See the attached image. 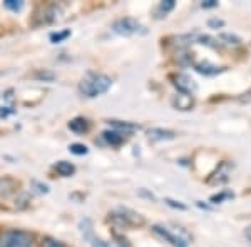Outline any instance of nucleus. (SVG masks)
I'll list each match as a JSON object with an SVG mask.
<instances>
[{"label":"nucleus","instance_id":"obj_1","mask_svg":"<svg viewBox=\"0 0 251 247\" xmlns=\"http://www.w3.org/2000/svg\"><path fill=\"white\" fill-rule=\"evenodd\" d=\"M112 80L111 77L104 75V74H89L82 79L79 86V90L82 95L89 97V99H94V97H99L111 89Z\"/></svg>","mask_w":251,"mask_h":247},{"label":"nucleus","instance_id":"obj_2","mask_svg":"<svg viewBox=\"0 0 251 247\" xmlns=\"http://www.w3.org/2000/svg\"><path fill=\"white\" fill-rule=\"evenodd\" d=\"M32 241L34 237L27 230L10 229L0 236V247H30Z\"/></svg>","mask_w":251,"mask_h":247},{"label":"nucleus","instance_id":"obj_3","mask_svg":"<svg viewBox=\"0 0 251 247\" xmlns=\"http://www.w3.org/2000/svg\"><path fill=\"white\" fill-rule=\"evenodd\" d=\"M152 234L159 239H163V241L168 242V244H171L173 247H188V239H184V237H181L179 234L173 232V230L168 229L166 225L154 224L152 225Z\"/></svg>","mask_w":251,"mask_h":247},{"label":"nucleus","instance_id":"obj_4","mask_svg":"<svg viewBox=\"0 0 251 247\" xmlns=\"http://www.w3.org/2000/svg\"><path fill=\"white\" fill-rule=\"evenodd\" d=\"M112 30L119 35H134L137 32L143 30V25H141L136 19L124 17V19L116 20V22L112 23Z\"/></svg>","mask_w":251,"mask_h":247},{"label":"nucleus","instance_id":"obj_5","mask_svg":"<svg viewBox=\"0 0 251 247\" xmlns=\"http://www.w3.org/2000/svg\"><path fill=\"white\" fill-rule=\"evenodd\" d=\"M171 80H173V86L176 87L181 94L193 95L198 89V86L194 84V80L186 74H174V75H171Z\"/></svg>","mask_w":251,"mask_h":247},{"label":"nucleus","instance_id":"obj_6","mask_svg":"<svg viewBox=\"0 0 251 247\" xmlns=\"http://www.w3.org/2000/svg\"><path fill=\"white\" fill-rule=\"evenodd\" d=\"M148 135L151 140H173L176 137V132L168 131V129H151L148 131Z\"/></svg>","mask_w":251,"mask_h":247},{"label":"nucleus","instance_id":"obj_7","mask_svg":"<svg viewBox=\"0 0 251 247\" xmlns=\"http://www.w3.org/2000/svg\"><path fill=\"white\" fill-rule=\"evenodd\" d=\"M173 105L176 109H179V111H189L194 105V99H193V95L179 94L173 99Z\"/></svg>","mask_w":251,"mask_h":247},{"label":"nucleus","instance_id":"obj_8","mask_svg":"<svg viewBox=\"0 0 251 247\" xmlns=\"http://www.w3.org/2000/svg\"><path fill=\"white\" fill-rule=\"evenodd\" d=\"M194 68H196L200 74H204V75H214V74H220L223 70V67L213 66V64H209V62H198V64H194Z\"/></svg>","mask_w":251,"mask_h":247},{"label":"nucleus","instance_id":"obj_9","mask_svg":"<svg viewBox=\"0 0 251 247\" xmlns=\"http://www.w3.org/2000/svg\"><path fill=\"white\" fill-rule=\"evenodd\" d=\"M102 139L106 140L109 145H121L124 142V134L117 131H106L102 132Z\"/></svg>","mask_w":251,"mask_h":247},{"label":"nucleus","instance_id":"obj_10","mask_svg":"<svg viewBox=\"0 0 251 247\" xmlns=\"http://www.w3.org/2000/svg\"><path fill=\"white\" fill-rule=\"evenodd\" d=\"M109 124L114 127V131L117 132H121V134H131V132H134L136 129H137V125L134 124H131V122H121V120H109Z\"/></svg>","mask_w":251,"mask_h":247},{"label":"nucleus","instance_id":"obj_11","mask_svg":"<svg viewBox=\"0 0 251 247\" xmlns=\"http://www.w3.org/2000/svg\"><path fill=\"white\" fill-rule=\"evenodd\" d=\"M69 129L75 134H84V132L89 131V122L86 119H82V117H77V119H74V120L69 122Z\"/></svg>","mask_w":251,"mask_h":247},{"label":"nucleus","instance_id":"obj_12","mask_svg":"<svg viewBox=\"0 0 251 247\" xmlns=\"http://www.w3.org/2000/svg\"><path fill=\"white\" fill-rule=\"evenodd\" d=\"M55 171H57L59 176H62V177H71L72 174L75 172V167L67 160H59L57 164H55Z\"/></svg>","mask_w":251,"mask_h":247},{"label":"nucleus","instance_id":"obj_13","mask_svg":"<svg viewBox=\"0 0 251 247\" xmlns=\"http://www.w3.org/2000/svg\"><path fill=\"white\" fill-rule=\"evenodd\" d=\"M174 0H164V2H161L159 5H157V9H156V17L157 19H163L166 17V15L169 14L173 9H174Z\"/></svg>","mask_w":251,"mask_h":247},{"label":"nucleus","instance_id":"obj_14","mask_svg":"<svg viewBox=\"0 0 251 247\" xmlns=\"http://www.w3.org/2000/svg\"><path fill=\"white\" fill-rule=\"evenodd\" d=\"M225 199H233V192H229V190H225V192L216 194V196L211 197V202H213V204H220V202H223Z\"/></svg>","mask_w":251,"mask_h":247},{"label":"nucleus","instance_id":"obj_15","mask_svg":"<svg viewBox=\"0 0 251 247\" xmlns=\"http://www.w3.org/2000/svg\"><path fill=\"white\" fill-rule=\"evenodd\" d=\"M69 149H71V152L75 154V156H86L87 154V147L84 144H72Z\"/></svg>","mask_w":251,"mask_h":247},{"label":"nucleus","instance_id":"obj_16","mask_svg":"<svg viewBox=\"0 0 251 247\" xmlns=\"http://www.w3.org/2000/svg\"><path fill=\"white\" fill-rule=\"evenodd\" d=\"M220 39L226 40V44H233V45H238V44H241V39L236 37V35H233V34H221Z\"/></svg>","mask_w":251,"mask_h":247},{"label":"nucleus","instance_id":"obj_17","mask_svg":"<svg viewBox=\"0 0 251 247\" xmlns=\"http://www.w3.org/2000/svg\"><path fill=\"white\" fill-rule=\"evenodd\" d=\"M5 7H7V9H10V10H14V12H19V10H22L24 2H20V0H7Z\"/></svg>","mask_w":251,"mask_h":247},{"label":"nucleus","instance_id":"obj_18","mask_svg":"<svg viewBox=\"0 0 251 247\" xmlns=\"http://www.w3.org/2000/svg\"><path fill=\"white\" fill-rule=\"evenodd\" d=\"M69 35H71V30H64V32H59V34H52L50 40L54 44H57V42H62L64 39H67Z\"/></svg>","mask_w":251,"mask_h":247},{"label":"nucleus","instance_id":"obj_19","mask_svg":"<svg viewBox=\"0 0 251 247\" xmlns=\"http://www.w3.org/2000/svg\"><path fill=\"white\" fill-rule=\"evenodd\" d=\"M42 247H64V244L59 241H54V239H46L42 242Z\"/></svg>","mask_w":251,"mask_h":247},{"label":"nucleus","instance_id":"obj_20","mask_svg":"<svg viewBox=\"0 0 251 247\" xmlns=\"http://www.w3.org/2000/svg\"><path fill=\"white\" fill-rule=\"evenodd\" d=\"M208 25L211 27V29H220V27L225 25V22H223V20H220V19H211L208 22Z\"/></svg>","mask_w":251,"mask_h":247},{"label":"nucleus","instance_id":"obj_21","mask_svg":"<svg viewBox=\"0 0 251 247\" xmlns=\"http://www.w3.org/2000/svg\"><path fill=\"white\" fill-rule=\"evenodd\" d=\"M166 204L171 205V207L181 209V210H184V209H186V205H184V204H181V202H176V201H173V199H166Z\"/></svg>","mask_w":251,"mask_h":247},{"label":"nucleus","instance_id":"obj_22","mask_svg":"<svg viewBox=\"0 0 251 247\" xmlns=\"http://www.w3.org/2000/svg\"><path fill=\"white\" fill-rule=\"evenodd\" d=\"M216 5H218L216 0H206V2L201 3V7H203V9H211V7H216Z\"/></svg>","mask_w":251,"mask_h":247},{"label":"nucleus","instance_id":"obj_23","mask_svg":"<svg viewBox=\"0 0 251 247\" xmlns=\"http://www.w3.org/2000/svg\"><path fill=\"white\" fill-rule=\"evenodd\" d=\"M37 77H40V79H49V80H52V79H54V74H50V72H49V74H47V72H40V74H37Z\"/></svg>","mask_w":251,"mask_h":247},{"label":"nucleus","instance_id":"obj_24","mask_svg":"<svg viewBox=\"0 0 251 247\" xmlns=\"http://www.w3.org/2000/svg\"><path fill=\"white\" fill-rule=\"evenodd\" d=\"M246 236H248V237H250V241H251V227H250L248 230H246Z\"/></svg>","mask_w":251,"mask_h":247}]
</instances>
